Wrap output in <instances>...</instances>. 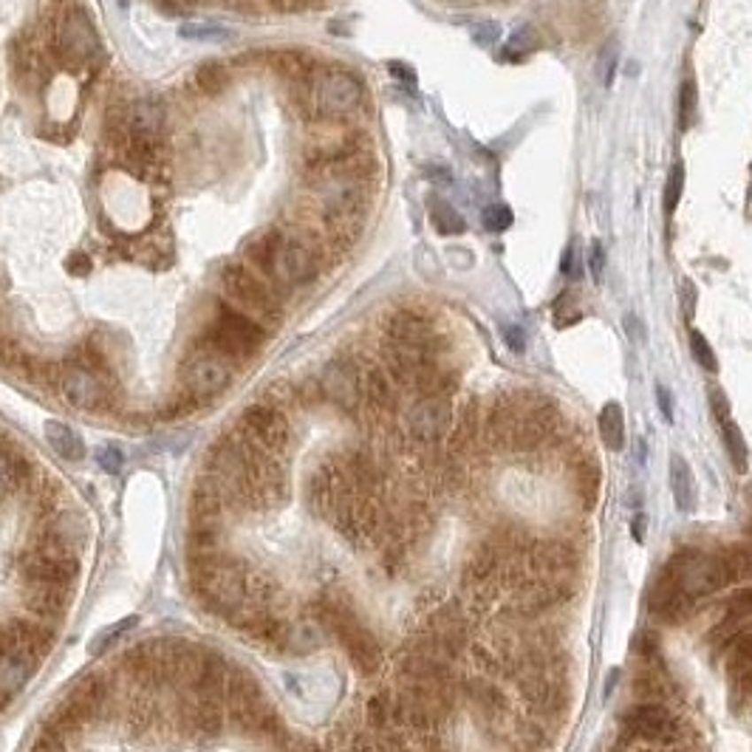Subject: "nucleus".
Instances as JSON below:
<instances>
[{"label": "nucleus", "instance_id": "nucleus-30", "mask_svg": "<svg viewBox=\"0 0 752 752\" xmlns=\"http://www.w3.org/2000/svg\"><path fill=\"white\" fill-rule=\"evenodd\" d=\"M136 623H139L136 616H125V619H120V623H113L111 628L99 631L97 637H94V642H91V647H88V654H91V656H102V654H105V651H108V647H111V645H113L116 640L122 637L125 631H130V628H134Z\"/></svg>", "mask_w": 752, "mask_h": 752}, {"label": "nucleus", "instance_id": "nucleus-6", "mask_svg": "<svg viewBox=\"0 0 752 752\" xmlns=\"http://www.w3.org/2000/svg\"><path fill=\"white\" fill-rule=\"evenodd\" d=\"M314 97L317 108L326 116H348L362 102V82L345 68H329L317 77Z\"/></svg>", "mask_w": 752, "mask_h": 752}, {"label": "nucleus", "instance_id": "nucleus-40", "mask_svg": "<svg viewBox=\"0 0 752 752\" xmlns=\"http://www.w3.org/2000/svg\"><path fill=\"white\" fill-rule=\"evenodd\" d=\"M588 269H592L594 280H600L606 272V246L600 241H592V249H588Z\"/></svg>", "mask_w": 752, "mask_h": 752}, {"label": "nucleus", "instance_id": "nucleus-12", "mask_svg": "<svg viewBox=\"0 0 752 752\" xmlns=\"http://www.w3.org/2000/svg\"><path fill=\"white\" fill-rule=\"evenodd\" d=\"M322 399H329L345 413H353L362 399V371L351 360H331L320 376Z\"/></svg>", "mask_w": 752, "mask_h": 752}, {"label": "nucleus", "instance_id": "nucleus-37", "mask_svg": "<svg viewBox=\"0 0 752 752\" xmlns=\"http://www.w3.org/2000/svg\"><path fill=\"white\" fill-rule=\"evenodd\" d=\"M752 616V585L735 592L727 602V619H747Z\"/></svg>", "mask_w": 752, "mask_h": 752}, {"label": "nucleus", "instance_id": "nucleus-21", "mask_svg": "<svg viewBox=\"0 0 752 752\" xmlns=\"http://www.w3.org/2000/svg\"><path fill=\"white\" fill-rule=\"evenodd\" d=\"M362 399L376 407V410H391L396 402V393H393V379L388 371L382 368H371V371L362 374Z\"/></svg>", "mask_w": 752, "mask_h": 752}, {"label": "nucleus", "instance_id": "nucleus-10", "mask_svg": "<svg viewBox=\"0 0 752 752\" xmlns=\"http://www.w3.org/2000/svg\"><path fill=\"white\" fill-rule=\"evenodd\" d=\"M85 540H88L85 515L77 509H57L46 523V532H43L37 549L54 557H80Z\"/></svg>", "mask_w": 752, "mask_h": 752}, {"label": "nucleus", "instance_id": "nucleus-18", "mask_svg": "<svg viewBox=\"0 0 752 752\" xmlns=\"http://www.w3.org/2000/svg\"><path fill=\"white\" fill-rule=\"evenodd\" d=\"M326 625L320 623L317 616H303L294 619V623H283V631H280V642L277 651L280 654H294V656H306L317 651L322 645V637H326Z\"/></svg>", "mask_w": 752, "mask_h": 752}, {"label": "nucleus", "instance_id": "nucleus-45", "mask_svg": "<svg viewBox=\"0 0 752 752\" xmlns=\"http://www.w3.org/2000/svg\"><path fill=\"white\" fill-rule=\"evenodd\" d=\"M645 532H647V518L645 515H637V518L631 521V538L637 543H645Z\"/></svg>", "mask_w": 752, "mask_h": 752}, {"label": "nucleus", "instance_id": "nucleus-1", "mask_svg": "<svg viewBox=\"0 0 752 752\" xmlns=\"http://www.w3.org/2000/svg\"><path fill=\"white\" fill-rule=\"evenodd\" d=\"M221 289H224L227 300L241 314L252 317L255 322H272L280 314V303L272 294V289L263 283V277L246 267H224L221 272Z\"/></svg>", "mask_w": 752, "mask_h": 752}, {"label": "nucleus", "instance_id": "nucleus-39", "mask_svg": "<svg viewBox=\"0 0 752 752\" xmlns=\"http://www.w3.org/2000/svg\"><path fill=\"white\" fill-rule=\"evenodd\" d=\"M583 263H580V252H578V246H569L566 252H563V263H560V272H563L566 277H571V280H580V275H583Z\"/></svg>", "mask_w": 752, "mask_h": 752}, {"label": "nucleus", "instance_id": "nucleus-29", "mask_svg": "<svg viewBox=\"0 0 752 752\" xmlns=\"http://www.w3.org/2000/svg\"><path fill=\"white\" fill-rule=\"evenodd\" d=\"M430 218H433L436 229H438V232H445V235H455V232H461V229H464V218H461V213H459V210H453V206H450L445 198H433V204H430Z\"/></svg>", "mask_w": 752, "mask_h": 752}, {"label": "nucleus", "instance_id": "nucleus-32", "mask_svg": "<svg viewBox=\"0 0 752 752\" xmlns=\"http://www.w3.org/2000/svg\"><path fill=\"white\" fill-rule=\"evenodd\" d=\"M18 473H20V459L9 447L0 445V490H14V486H20Z\"/></svg>", "mask_w": 752, "mask_h": 752}, {"label": "nucleus", "instance_id": "nucleus-9", "mask_svg": "<svg viewBox=\"0 0 752 752\" xmlns=\"http://www.w3.org/2000/svg\"><path fill=\"white\" fill-rule=\"evenodd\" d=\"M453 407L447 396H422L407 413V433L416 445L433 447L450 433Z\"/></svg>", "mask_w": 752, "mask_h": 752}, {"label": "nucleus", "instance_id": "nucleus-31", "mask_svg": "<svg viewBox=\"0 0 752 752\" xmlns=\"http://www.w3.org/2000/svg\"><path fill=\"white\" fill-rule=\"evenodd\" d=\"M690 353H693V360H696V362L704 368V371H710V374L718 371L716 351H713L710 343H707V337H704L702 331H690Z\"/></svg>", "mask_w": 752, "mask_h": 752}, {"label": "nucleus", "instance_id": "nucleus-24", "mask_svg": "<svg viewBox=\"0 0 752 752\" xmlns=\"http://www.w3.org/2000/svg\"><path fill=\"white\" fill-rule=\"evenodd\" d=\"M597 427H600L602 445H606L609 450L619 453L625 447V413H623V405L619 402H609L600 410Z\"/></svg>", "mask_w": 752, "mask_h": 752}, {"label": "nucleus", "instance_id": "nucleus-13", "mask_svg": "<svg viewBox=\"0 0 752 752\" xmlns=\"http://www.w3.org/2000/svg\"><path fill=\"white\" fill-rule=\"evenodd\" d=\"M60 393H63V399L77 410H97L108 402V391H105V382H102L99 371L82 362L68 365L60 374Z\"/></svg>", "mask_w": 752, "mask_h": 752}, {"label": "nucleus", "instance_id": "nucleus-15", "mask_svg": "<svg viewBox=\"0 0 752 752\" xmlns=\"http://www.w3.org/2000/svg\"><path fill=\"white\" fill-rule=\"evenodd\" d=\"M165 128V111L156 99H136L128 111V134L134 139V147L142 153H151L156 139Z\"/></svg>", "mask_w": 752, "mask_h": 752}, {"label": "nucleus", "instance_id": "nucleus-16", "mask_svg": "<svg viewBox=\"0 0 752 752\" xmlns=\"http://www.w3.org/2000/svg\"><path fill=\"white\" fill-rule=\"evenodd\" d=\"M647 606H651V614L656 619H662L665 625H679L690 611V597L685 594V588L676 583L673 574H668L665 569H662Z\"/></svg>", "mask_w": 752, "mask_h": 752}, {"label": "nucleus", "instance_id": "nucleus-3", "mask_svg": "<svg viewBox=\"0 0 752 752\" xmlns=\"http://www.w3.org/2000/svg\"><path fill=\"white\" fill-rule=\"evenodd\" d=\"M206 337H210L213 351L224 353L227 360H246L260 348L267 334H263L260 322L241 314L238 308L221 306V312H218V317L210 326V334Z\"/></svg>", "mask_w": 752, "mask_h": 752}, {"label": "nucleus", "instance_id": "nucleus-38", "mask_svg": "<svg viewBox=\"0 0 752 752\" xmlns=\"http://www.w3.org/2000/svg\"><path fill=\"white\" fill-rule=\"evenodd\" d=\"M707 405H710L713 419H716L718 424L730 422V399H727V393L721 391V388H710V391H707Z\"/></svg>", "mask_w": 752, "mask_h": 752}, {"label": "nucleus", "instance_id": "nucleus-43", "mask_svg": "<svg viewBox=\"0 0 752 752\" xmlns=\"http://www.w3.org/2000/svg\"><path fill=\"white\" fill-rule=\"evenodd\" d=\"M682 312L685 317H693V312H696V286H693L690 280H685V286H682Z\"/></svg>", "mask_w": 752, "mask_h": 752}, {"label": "nucleus", "instance_id": "nucleus-17", "mask_svg": "<svg viewBox=\"0 0 752 752\" xmlns=\"http://www.w3.org/2000/svg\"><path fill=\"white\" fill-rule=\"evenodd\" d=\"M388 343H399V345H413V348H424V351H436V331L430 326V320L422 317L419 312H396L388 320Z\"/></svg>", "mask_w": 752, "mask_h": 752}, {"label": "nucleus", "instance_id": "nucleus-8", "mask_svg": "<svg viewBox=\"0 0 752 752\" xmlns=\"http://www.w3.org/2000/svg\"><path fill=\"white\" fill-rule=\"evenodd\" d=\"M625 730L633 735V739L640 741H647V744H673L679 741V721H676V716L668 710L665 704L659 702H647V704H637L631 707V710L625 713L623 718Z\"/></svg>", "mask_w": 752, "mask_h": 752}, {"label": "nucleus", "instance_id": "nucleus-51", "mask_svg": "<svg viewBox=\"0 0 752 752\" xmlns=\"http://www.w3.org/2000/svg\"><path fill=\"white\" fill-rule=\"evenodd\" d=\"M619 752H651V749H645V747H637V744H628V747H623Z\"/></svg>", "mask_w": 752, "mask_h": 752}, {"label": "nucleus", "instance_id": "nucleus-36", "mask_svg": "<svg viewBox=\"0 0 752 752\" xmlns=\"http://www.w3.org/2000/svg\"><path fill=\"white\" fill-rule=\"evenodd\" d=\"M512 221H515V215H512V210H509L507 204H490V206L484 210V224H486V229H490V232H504V229H509Z\"/></svg>", "mask_w": 752, "mask_h": 752}, {"label": "nucleus", "instance_id": "nucleus-4", "mask_svg": "<svg viewBox=\"0 0 752 752\" xmlns=\"http://www.w3.org/2000/svg\"><path fill=\"white\" fill-rule=\"evenodd\" d=\"M235 430H238L249 445H255L258 450L269 453V455H280L286 450L289 445V422L286 416L280 413L277 405H269V402H258V405H249L244 413L238 424H235Z\"/></svg>", "mask_w": 752, "mask_h": 752}, {"label": "nucleus", "instance_id": "nucleus-49", "mask_svg": "<svg viewBox=\"0 0 752 752\" xmlns=\"http://www.w3.org/2000/svg\"><path fill=\"white\" fill-rule=\"evenodd\" d=\"M391 74H396V77H402V80H410V82L416 80L410 68H402V63H391Z\"/></svg>", "mask_w": 752, "mask_h": 752}, {"label": "nucleus", "instance_id": "nucleus-2", "mask_svg": "<svg viewBox=\"0 0 752 752\" xmlns=\"http://www.w3.org/2000/svg\"><path fill=\"white\" fill-rule=\"evenodd\" d=\"M668 574H673L676 583L685 588L687 597L716 594L725 585H730V571L725 563V554H699L693 549H682L679 554L671 557L665 566Z\"/></svg>", "mask_w": 752, "mask_h": 752}, {"label": "nucleus", "instance_id": "nucleus-7", "mask_svg": "<svg viewBox=\"0 0 752 752\" xmlns=\"http://www.w3.org/2000/svg\"><path fill=\"white\" fill-rule=\"evenodd\" d=\"M232 382L229 360L218 351L193 353L184 365V385L196 399H213V396L224 393Z\"/></svg>", "mask_w": 752, "mask_h": 752}, {"label": "nucleus", "instance_id": "nucleus-34", "mask_svg": "<svg viewBox=\"0 0 752 752\" xmlns=\"http://www.w3.org/2000/svg\"><path fill=\"white\" fill-rule=\"evenodd\" d=\"M125 461H128L125 450L120 445H102L97 450V464H99V469H105L108 476H120L125 469Z\"/></svg>", "mask_w": 752, "mask_h": 752}, {"label": "nucleus", "instance_id": "nucleus-42", "mask_svg": "<svg viewBox=\"0 0 752 752\" xmlns=\"http://www.w3.org/2000/svg\"><path fill=\"white\" fill-rule=\"evenodd\" d=\"M345 752H379V744L374 739H368L365 733H357V735H351V739H348Z\"/></svg>", "mask_w": 752, "mask_h": 752}, {"label": "nucleus", "instance_id": "nucleus-35", "mask_svg": "<svg viewBox=\"0 0 752 752\" xmlns=\"http://www.w3.org/2000/svg\"><path fill=\"white\" fill-rule=\"evenodd\" d=\"M696 108H699L696 82L687 80V82H682V94H679V122H682V128L693 125V120H696Z\"/></svg>", "mask_w": 752, "mask_h": 752}, {"label": "nucleus", "instance_id": "nucleus-48", "mask_svg": "<svg viewBox=\"0 0 752 752\" xmlns=\"http://www.w3.org/2000/svg\"><path fill=\"white\" fill-rule=\"evenodd\" d=\"M507 343H509L515 351H521V348H523V343H521V331H518V329H507Z\"/></svg>", "mask_w": 752, "mask_h": 752}, {"label": "nucleus", "instance_id": "nucleus-26", "mask_svg": "<svg viewBox=\"0 0 752 752\" xmlns=\"http://www.w3.org/2000/svg\"><path fill=\"white\" fill-rule=\"evenodd\" d=\"M365 718H368V727L376 733L393 730V696L391 693H376V696L368 699Z\"/></svg>", "mask_w": 752, "mask_h": 752}, {"label": "nucleus", "instance_id": "nucleus-44", "mask_svg": "<svg viewBox=\"0 0 752 752\" xmlns=\"http://www.w3.org/2000/svg\"><path fill=\"white\" fill-rule=\"evenodd\" d=\"M656 402H659V410L665 413V419L671 422L673 419V396H671V391L665 385L656 388Z\"/></svg>", "mask_w": 752, "mask_h": 752}, {"label": "nucleus", "instance_id": "nucleus-41", "mask_svg": "<svg viewBox=\"0 0 752 752\" xmlns=\"http://www.w3.org/2000/svg\"><path fill=\"white\" fill-rule=\"evenodd\" d=\"M179 35H182V37L206 40V37H221V35H227V32H224V28H218V26H182Z\"/></svg>", "mask_w": 752, "mask_h": 752}, {"label": "nucleus", "instance_id": "nucleus-22", "mask_svg": "<svg viewBox=\"0 0 752 752\" xmlns=\"http://www.w3.org/2000/svg\"><path fill=\"white\" fill-rule=\"evenodd\" d=\"M727 671H730L733 687L739 693H747V696H752V631L744 633V637L735 642Z\"/></svg>", "mask_w": 752, "mask_h": 752}, {"label": "nucleus", "instance_id": "nucleus-14", "mask_svg": "<svg viewBox=\"0 0 752 752\" xmlns=\"http://www.w3.org/2000/svg\"><path fill=\"white\" fill-rule=\"evenodd\" d=\"M314 272H317V263L303 244L280 238L269 267H267V275H272V280H277V283H283V286H303L314 277Z\"/></svg>", "mask_w": 752, "mask_h": 752}, {"label": "nucleus", "instance_id": "nucleus-47", "mask_svg": "<svg viewBox=\"0 0 752 752\" xmlns=\"http://www.w3.org/2000/svg\"><path fill=\"white\" fill-rule=\"evenodd\" d=\"M275 4L280 9H286V12H300V9H306L308 4H312V0H275Z\"/></svg>", "mask_w": 752, "mask_h": 752}, {"label": "nucleus", "instance_id": "nucleus-46", "mask_svg": "<svg viewBox=\"0 0 752 752\" xmlns=\"http://www.w3.org/2000/svg\"><path fill=\"white\" fill-rule=\"evenodd\" d=\"M71 269H74V275H85L88 269H91V260L77 252V255L71 258Z\"/></svg>", "mask_w": 752, "mask_h": 752}, {"label": "nucleus", "instance_id": "nucleus-27", "mask_svg": "<svg viewBox=\"0 0 752 752\" xmlns=\"http://www.w3.org/2000/svg\"><path fill=\"white\" fill-rule=\"evenodd\" d=\"M721 433H725V447H727V455H730L733 467L739 469V473H747L749 447H747V441H744V436H741V430H739V424L730 419V422L721 424Z\"/></svg>", "mask_w": 752, "mask_h": 752}, {"label": "nucleus", "instance_id": "nucleus-33", "mask_svg": "<svg viewBox=\"0 0 752 752\" xmlns=\"http://www.w3.org/2000/svg\"><path fill=\"white\" fill-rule=\"evenodd\" d=\"M682 193H685V165L676 161L668 173V184H665V210L668 213L676 210V204L682 201Z\"/></svg>", "mask_w": 752, "mask_h": 752}, {"label": "nucleus", "instance_id": "nucleus-50", "mask_svg": "<svg viewBox=\"0 0 752 752\" xmlns=\"http://www.w3.org/2000/svg\"><path fill=\"white\" fill-rule=\"evenodd\" d=\"M495 35H498V32H495V26H490V28H484V32H481V28H476V40H478V43H484V40H490V37H495Z\"/></svg>", "mask_w": 752, "mask_h": 752}, {"label": "nucleus", "instance_id": "nucleus-20", "mask_svg": "<svg viewBox=\"0 0 752 752\" xmlns=\"http://www.w3.org/2000/svg\"><path fill=\"white\" fill-rule=\"evenodd\" d=\"M43 433H46V441H49V447L60 455V459H66V461H82L85 459V445H82V438L77 436L71 430L68 424H63V422H46L43 424Z\"/></svg>", "mask_w": 752, "mask_h": 752}, {"label": "nucleus", "instance_id": "nucleus-19", "mask_svg": "<svg viewBox=\"0 0 752 752\" xmlns=\"http://www.w3.org/2000/svg\"><path fill=\"white\" fill-rule=\"evenodd\" d=\"M671 490L676 498V509L679 512H690L699 500V486H696V476H693L690 464L682 459V455H671Z\"/></svg>", "mask_w": 752, "mask_h": 752}, {"label": "nucleus", "instance_id": "nucleus-11", "mask_svg": "<svg viewBox=\"0 0 752 752\" xmlns=\"http://www.w3.org/2000/svg\"><path fill=\"white\" fill-rule=\"evenodd\" d=\"M40 654L32 645L0 640V707L9 704L37 671Z\"/></svg>", "mask_w": 752, "mask_h": 752}, {"label": "nucleus", "instance_id": "nucleus-23", "mask_svg": "<svg viewBox=\"0 0 752 752\" xmlns=\"http://www.w3.org/2000/svg\"><path fill=\"white\" fill-rule=\"evenodd\" d=\"M467 699H469V704H473L486 721L500 718V716H504V710H507L504 693H500V690H498L495 685H490V682H473V685H467Z\"/></svg>", "mask_w": 752, "mask_h": 752}, {"label": "nucleus", "instance_id": "nucleus-28", "mask_svg": "<svg viewBox=\"0 0 752 752\" xmlns=\"http://www.w3.org/2000/svg\"><path fill=\"white\" fill-rule=\"evenodd\" d=\"M196 82H198V88H201L204 94L215 97V94H221V91L227 88L229 74H227V68L221 66V63L210 60V63H201V66L196 68Z\"/></svg>", "mask_w": 752, "mask_h": 752}, {"label": "nucleus", "instance_id": "nucleus-5", "mask_svg": "<svg viewBox=\"0 0 752 752\" xmlns=\"http://www.w3.org/2000/svg\"><path fill=\"white\" fill-rule=\"evenodd\" d=\"M57 49H60L63 60L74 66H88L91 60H97L99 35L82 9H71L63 14L60 26H57Z\"/></svg>", "mask_w": 752, "mask_h": 752}, {"label": "nucleus", "instance_id": "nucleus-52", "mask_svg": "<svg viewBox=\"0 0 752 752\" xmlns=\"http://www.w3.org/2000/svg\"><path fill=\"white\" fill-rule=\"evenodd\" d=\"M306 752H322V749H317V747H308Z\"/></svg>", "mask_w": 752, "mask_h": 752}, {"label": "nucleus", "instance_id": "nucleus-25", "mask_svg": "<svg viewBox=\"0 0 752 752\" xmlns=\"http://www.w3.org/2000/svg\"><path fill=\"white\" fill-rule=\"evenodd\" d=\"M574 492H578L580 504L585 509H594L597 507V498H600V467L594 459H583L574 467Z\"/></svg>", "mask_w": 752, "mask_h": 752}]
</instances>
